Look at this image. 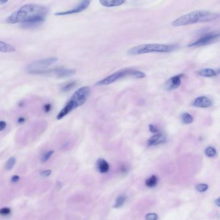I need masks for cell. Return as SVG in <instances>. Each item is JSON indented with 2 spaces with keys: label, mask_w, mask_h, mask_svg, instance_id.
<instances>
[{
  "label": "cell",
  "mask_w": 220,
  "mask_h": 220,
  "mask_svg": "<svg viewBox=\"0 0 220 220\" xmlns=\"http://www.w3.org/2000/svg\"><path fill=\"white\" fill-rule=\"evenodd\" d=\"M48 12V9L42 5H25L10 14L6 22L10 24L22 23L26 26H36L45 22Z\"/></svg>",
  "instance_id": "6da1fadb"
},
{
  "label": "cell",
  "mask_w": 220,
  "mask_h": 220,
  "mask_svg": "<svg viewBox=\"0 0 220 220\" xmlns=\"http://www.w3.org/2000/svg\"><path fill=\"white\" fill-rule=\"evenodd\" d=\"M219 14L206 10H196L181 16L172 22L173 26H181L198 23L209 22L218 19Z\"/></svg>",
  "instance_id": "7a4b0ae2"
},
{
  "label": "cell",
  "mask_w": 220,
  "mask_h": 220,
  "mask_svg": "<svg viewBox=\"0 0 220 220\" xmlns=\"http://www.w3.org/2000/svg\"><path fill=\"white\" fill-rule=\"evenodd\" d=\"M91 90L89 87H83L78 89L70 97V100L66 103L56 116L57 120H62L68 114L80 106L85 103L89 98Z\"/></svg>",
  "instance_id": "3957f363"
},
{
  "label": "cell",
  "mask_w": 220,
  "mask_h": 220,
  "mask_svg": "<svg viewBox=\"0 0 220 220\" xmlns=\"http://www.w3.org/2000/svg\"><path fill=\"white\" fill-rule=\"evenodd\" d=\"M176 49V46L165 44H144L136 46L130 49L128 54L130 55H140L148 53H168Z\"/></svg>",
  "instance_id": "277c9868"
},
{
  "label": "cell",
  "mask_w": 220,
  "mask_h": 220,
  "mask_svg": "<svg viewBox=\"0 0 220 220\" xmlns=\"http://www.w3.org/2000/svg\"><path fill=\"white\" fill-rule=\"evenodd\" d=\"M127 76H132L136 78L141 79L144 78L145 77V73L141 72V71L132 69V68H125L123 70H120L116 72L110 76L106 77L102 80L97 82L96 85L97 86H104L112 84L114 83L116 81L119 80L121 78H123Z\"/></svg>",
  "instance_id": "5b68a950"
},
{
  "label": "cell",
  "mask_w": 220,
  "mask_h": 220,
  "mask_svg": "<svg viewBox=\"0 0 220 220\" xmlns=\"http://www.w3.org/2000/svg\"><path fill=\"white\" fill-rule=\"evenodd\" d=\"M58 61V58L56 57H50L35 61L28 65L27 71L30 74H36L40 71L47 70L49 66L54 64Z\"/></svg>",
  "instance_id": "8992f818"
},
{
  "label": "cell",
  "mask_w": 220,
  "mask_h": 220,
  "mask_svg": "<svg viewBox=\"0 0 220 220\" xmlns=\"http://www.w3.org/2000/svg\"><path fill=\"white\" fill-rule=\"evenodd\" d=\"M76 73V70L74 69H70V68H65L63 67L54 68L51 69H47L45 70L40 71L37 72L36 74H43V75L55 76L58 78H65L68 77L72 76Z\"/></svg>",
  "instance_id": "52a82bcc"
},
{
  "label": "cell",
  "mask_w": 220,
  "mask_h": 220,
  "mask_svg": "<svg viewBox=\"0 0 220 220\" xmlns=\"http://www.w3.org/2000/svg\"><path fill=\"white\" fill-rule=\"evenodd\" d=\"M219 38V32L218 31H213L211 32L205 34L203 36L201 37L197 40L192 42V43L189 45V47H200L203 45H205L212 43L214 41L216 40Z\"/></svg>",
  "instance_id": "ba28073f"
},
{
  "label": "cell",
  "mask_w": 220,
  "mask_h": 220,
  "mask_svg": "<svg viewBox=\"0 0 220 220\" xmlns=\"http://www.w3.org/2000/svg\"><path fill=\"white\" fill-rule=\"evenodd\" d=\"M91 1H81L80 3L77 5V6L74 8L72 9L66 10L64 12H60L56 13V16H65V15H70L73 14H77V13H79L84 11L85 10H86L87 8L89 7Z\"/></svg>",
  "instance_id": "9c48e42d"
},
{
  "label": "cell",
  "mask_w": 220,
  "mask_h": 220,
  "mask_svg": "<svg viewBox=\"0 0 220 220\" xmlns=\"http://www.w3.org/2000/svg\"><path fill=\"white\" fill-rule=\"evenodd\" d=\"M184 76V74H180L178 75L174 76L171 77L170 79H169L166 81L165 85V88L167 91H171L176 90V89L181 85V79Z\"/></svg>",
  "instance_id": "30bf717a"
},
{
  "label": "cell",
  "mask_w": 220,
  "mask_h": 220,
  "mask_svg": "<svg viewBox=\"0 0 220 220\" xmlns=\"http://www.w3.org/2000/svg\"><path fill=\"white\" fill-rule=\"evenodd\" d=\"M213 105L211 100L206 96H200L196 97L192 103V105L198 108H208Z\"/></svg>",
  "instance_id": "8fae6325"
},
{
  "label": "cell",
  "mask_w": 220,
  "mask_h": 220,
  "mask_svg": "<svg viewBox=\"0 0 220 220\" xmlns=\"http://www.w3.org/2000/svg\"><path fill=\"white\" fill-rule=\"evenodd\" d=\"M167 138L164 135L161 134H156L154 135L148 140V146H156V145L162 144L166 141Z\"/></svg>",
  "instance_id": "7c38bea8"
},
{
  "label": "cell",
  "mask_w": 220,
  "mask_h": 220,
  "mask_svg": "<svg viewBox=\"0 0 220 220\" xmlns=\"http://www.w3.org/2000/svg\"><path fill=\"white\" fill-rule=\"evenodd\" d=\"M100 4L105 7H115L122 5L125 1L122 0H101Z\"/></svg>",
  "instance_id": "4fadbf2b"
},
{
  "label": "cell",
  "mask_w": 220,
  "mask_h": 220,
  "mask_svg": "<svg viewBox=\"0 0 220 220\" xmlns=\"http://www.w3.org/2000/svg\"><path fill=\"white\" fill-rule=\"evenodd\" d=\"M97 169L100 173L104 174L108 171L109 165L105 160L100 158L97 161Z\"/></svg>",
  "instance_id": "5bb4252c"
},
{
  "label": "cell",
  "mask_w": 220,
  "mask_h": 220,
  "mask_svg": "<svg viewBox=\"0 0 220 220\" xmlns=\"http://www.w3.org/2000/svg\"><path fill=\"white\" fill-rule=\"evenodd\" d=\"M198 74L202 77L205 78H211L217 76V72L216 70H214L212 68H203L198 72Z\"/></svg>",
  "instance_id": "9a60e30c"
},
{
  "label": "cell",
  "mask_w": 220,
  "mask_h": 220,
  "mask_svg": "<svg viewBox=\"0 0 220 220\" xmlns=\"http://www.w3.org/2000/svg\"><path fill=\"white\" fill-rule=\"evenodd\" d=\"M16 50L14 46L6 43V42L0 41V52H13Z\"/></svg>",
  "instance_id": "2e32d148"
},
{
  "label": "cell",
  "mask_w": 220,
  "mask_h": 220,
  "mask_svg": "<svg viewBox=\"0 0 220 220\" xmlns=\"http://www.w3.org/2000/svg\"><path fill=\"white\" fill-rule=\"evenodd\" d=\"M181 120L184 124H190L193 122L192 116L187 112H184L181 115Z\"/></svg>",
  "instance_id": "e0dca14e"
},
{
  "label": "cell",
  "mask_w": 220,
  "mask_h": 220,
  "mask_svg": "<svg viewBox=\"0 0 220 220\" xmlns=\"http://www.w3.org/2000/svg\"><path fill=\"white\" fill-rule=\"evenodd\" d=\"M158 182V178L155 175H153L151 177H150L149 178L147 179L145 181V183H146V185L148 187H155L156 184H157Z\"/></svg>",
  "instance_id": "ac0fdd59"
},
{
  "label": "cell",
  "mask_w": 220,
  "mask_h": 220,
  "mask_svg": "<svg viewBox=\"0 0 220 220\" xmlns=\"http://www.w3.org/2000/svg\"><path fill=\"white\" fill-rule=\"evenodd\" d=\"M125 200H126V197L124 195H121L120 196H119V197L116 199L114 207L117 208L121 207V206L124 204Z\"/></svg>",
  "instance_id": "d6986e66"
},
{
  "label": "cell",
  "mask_w": 220,
  "mask_h": 220,
  "mask_svg": "<svg viewBox=\"0 0 220 220\" xmlns=\"http://www.w3.org/2000/svg\"><path fill=\"white\" fill-rule=\"evenodd\" d=\"M205 154L210 158H213L216 154V150L214 148L212 147H208L206 148L205 151Z\"/></svg>",
  "instance_id": "ffe728a7"
},
{
  "label": "cell",
  "mask_w": 220,
  "mask_h": 220,
  "mask_svg": "<svg viewBox=\"0 0 220 220\" xmlns=\"http://www.w3.org/2000/svg\"><path fill=\"white\" fill-rule=\"evenodd\" d=\"M76 85V81H70L68 82V83L65 84L64 86L62 87V91L63 92H67L70 91L71 89H72L75 85Z\"/></svg>",
  "instance_id": "44dd1931"
},
{
  "label": "cell",
  "mask_w": 220,
  "mask_h": 220,
  "mask_svg": "<svg viewBox=\"0 0 220 220\" xmlns=\"http://www.w3.org/2000/svg\"><path fill=\"white\" fill-rule=\"evenodd\" d=\"M16 159L12 157L9 158L6 163V165H5V168H6L7 170H10V169H12L13 167H14Z\"/></svg>",
  "instance_id": "7402d4cb"
},
{
  "label": "cell",
  "mask_w": 220,
  "mask_h": 220,
  "mask_svg": "<svg viewBox=\"0 0 220 220\" xmlns=\"http://www.w3.org/2000/svg\"><path fill=\"white\" fill-rule=\"evenodd\" d=\"M53 153H54V151L50 150V151H49V152H47L45 154L43 157H42V159H41L42 162L45 163L47 161H48L49 160V158L51 157V156L53 154Z\"/></svg>",
  "instance_id": "603a6c76"
},
{
  "label": "cell",
  "mask_w": 220,
  "mask_h": 220,
  "mask_svg": "<svg viewBox=\"0 0 220 220\" xmlns=\"http://www.w3.org/2000/svg\"><path fill=\"white\" fill-rule=\"evenodd\" d=\"M208 189V185L206 184H198L196 185V189L198 190V192H205V190H207Z\"/></svg>",
  "instance_id": "cb8c5ba5"
},
{
  "label": "cell",
  "mask_w": 220,
  "mask_h": 220,
  "mask_svg": "<svg viewBox=\"0 0 220 220\" xmlns=\"http://www.w3.org/2000/svg\"><path fill=\"white\" fill-rule=\"evenodd\" d=\"M145 218H146L147 220H157L158 216L157 214L155 213H150L147 214Z\"/></svg>",
  "instance_id": "d4e9b609"
},
{
  "label": "cell",
  "mask_w": 220,
  "mask_h": 220,
  "mask_svg": "<svg viewBox=\"0 0 220 220\" xmlns=\"http://www.w3.org/2000/svg\"><path fill=\"white\" fill-rule=\"evenodd\" d=\"M10 209L9 208H3L0 210V214L2 216H7L9 215L10 213Z\"/></svg>",
  "instance_id": "484cf974"
},
{
  "label": "cell",
  "mask_w": 220,
  "mask_h": 220,
  "mask_svg": "<svg viewBox=\"0 0 220 220\" xmlns=\"http://www.w3.org/2000/svg\"><path fill=\"white\" fill-rule=\"evenodd\" d=\"M149 130L151 132H153V133H156V132H158L159 131L158 129H157V127L154 125H150Z\"/></svg>",
  "instance_id": "4316f807"
},
{
  "label": "cell",
  "mask_w": 220,
  "mask_h": 220,
  "mask_svg": "<svg viewBox=\"0 0 220 220\" xmlns=\"http://www.w3.org/2000/svg\"><path fill=\"white\" fill-rule=\"evenodd\" d=\"M7 123L4 121H0V131H3L6 128Z\"/></svg>",
  "instance_id": "83f0119b"
},
{
  "label": "cell",
  "mask_w": 220,
  "mask_h": 220,
  "mask_svg": "<svg viewBox=\"0 0 220 220\" xmlns=\"http://www.w3.org/2000/svg\"><path fill=\"white\" fill-rule=\"evenodd\" d=\"M50 174H51V171L50 170H47V171H44L41 172V175L44 177H47L49 176V175H50Z\"/></svg>",
  "instance_id": "f1b7e54d"
},
{
  "label": "cell",
  "mask_w": 220,
  "mask_h": 220,
  "mask_svg": "<svg viewBox=\"0 0 220 220\" xmlns=\"http://www.w3.org/2000/svg\"><path fill=\"white\" fill-rule=\"evenodd\" d=\"M51 110V105L50 104H46L44 106V110L45 112H49Z\"/></svg>",
  "instance_id": "f546056e"
},
{
  "label": "cell",
  "mask_w": 220,
  "mask_h": 220,
  "mask_svg": "<svg viewBox=\"0 0 220 220\" xmlns=\"http://www.w3.org/2000/svg\"><path fill=\"white\" fill-rule=\"evenodd\" d=\"M19 179H20V177H19V176H13L12 177V181L13 182V183H16V182H17L18 181V180H19Z\"/></svg>",
  "instance_id": "4dcf8cb0"
},
{
  "label": "cell",
  "mask_w": 220,
  "mask_h": 220,
  "mask_svg": "<svg viewBox=\"0 0 220 220\" xmlns=\"http://www.w3.org/2000/svg\"><path fill=\"white\" fill-rule=\"evenodd\" d=\"M25 120L24 118H20L18 120V122L19 123H23L25 122Z\"/></svg>",
  "instance_id": "1f68e13d"
},
{
  "label": "cell",
  "mask_w": 220,
  "mask_h": 220,
  "mask_svg": "<svg viewBox=\"0 0 220 220\" xmlns=\"http://www.w3.org/2000/svg\"><path fill=\"white\" fill-rule=\"evenodd\" d=\"M7 3V1H0V4L1 5L5 4V3Z\"/></svg>",
  "instance_id": "d6a6232c"
}]
</instances>
